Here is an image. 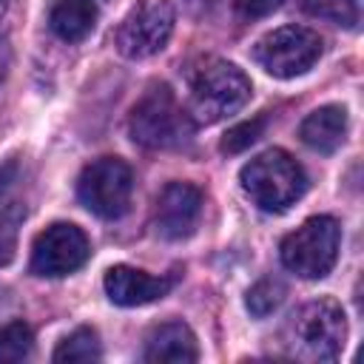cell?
I'll use <instances>...</instances> for the list:
<instances>
[{
	"mask_svg": "<svg viewBox=\"0 0 364 364\" xmlns=\"http://www.w3.org/2000/svg\"><path fill=\"white\" fill-rule=\"evenodd\" d=\"M173 6L168 0H142L117 28V48L128 60H142L165 48L173 31Z\"/></svg>",
	"mask_w": 364,
	"mask_h": 364,
	"instance_id": "obj_8",
	"label": "cell"
},
{
	"mask_svg": "<svg viewBox=\"0 0 364 364\" xmlns=\"http://www.w3.org/2000/svg\"><path fill=\"white\" fill-rule=\"evenodd\" d=\"M341 228L333 216H310L282 239V264L301 279H321L338 259Z\"/></svg>",
	"mask_w": 364,
	"mask_h": 364,
	"instance_id": "obj_5",
	"label": "cell"
},
{
	"mask_svg": "<svg viewBox=\"0 0 364 364\" xmlns=\"http://www.w3.org/2000/svg\"><path fill=\"white\" fill-rule=\"evenodd\" d=\"M282 3H284V0H233V6H236V11H239V17H245V20L267 17V14H273Z\"/></svg>",
	"mask_w": 364,
	"mask_h": 364,
	"instance_id": "obj_20",
	"label": "cell"
},
{
	"mask_svg": "<svg viewBox=\"0 0 364 364\" xmlns=\"http://www.w3.org/2000/svg\"><path fill=\"white\" fill-rule=\"evenodd\" d=\"M284 284L279 282V279H262V282H256L250 290H247V296H245V304H247V310L256 316V318H264V316H270L273 310H279V304L284 301Z\"/></svg>",
	"mask_w": 364,
	"mask_h": 364,
	"instance_id": "obj_18",
	"label": "cell"
},
{
	"mask_svg": "<svg viewBox=\"0 0 364 364\" xmlns=\"http://www.w3.org/2000/svg\"><path fill=\"white\" fill-rule=\"evenodd\" d=\"M264 117H253V119H245V122H239V125H233L225 136H222V154H242L245 148H250L259 136H262V131H264Z\"/></svg>",
	"mask_w": 364,
	"mask_h": 364,
	"instance_id": "obj_19",
	"label": "cell"
},
{
	"mask_svg": "<svg viewBox=\"0 0 364 364\" xmlns=\"http://www.w3.org/2000/svg\"><path fill=\"white\" fill-rule=\"evenodd\" d=\"M171 287H173V276H151L128 264H114L105 273V293L119 307H139L156 301L168 296Z\"/></svg>",
	"mask_w": 364,
	"mask_h": 364,
	"instance_id": "obj_11",
	"label": "cell"
},
{
	"mask_svg": "<svg viewBox=\"0 0 364 364\" xmlns=\"http://www.w3.org/2000/svg\"><path fill=\"white\" fill-rule=\"evenodd\" d=\"M199 216L202 191L191 182H168L154 205V230L168 242H179L196 230Z\"/></svg>",
	"mask_w": 364,
	"mask_h": 364,
	"instance_id": "obj_10",
	"label": "cell"
},
{
	"mask_svg": "<svg viewBox=\"0 0 364 364\" xmlns=\"http://www.w3.org/2000/svg\"><path fill=\"white\" fill-rule=\"evenodd\" d=\"M9 9H11V0H0V28H3L6 17H9Z\"/></svg>",
	"mask_w": 364,
	"mask_h": 364,
	"instance_id": "obj_23",
	"label": "cell"
},
{
	"mask_svg": "<svg viewBox=\"0 0 364 364\" xmlns=\"http://www.w3.org/2000/svg\"><path fill=\"white\" fill-rule=\"evenodd\" d=\"M88 239L71 222H54L37 233L31 245V273L34 276H68L88 262Z\"/></svg>",
	"mask_w": 364,
	"mask_h": 364,
	"instance_id": "obj_9",
	"label": "cell"
},
{
	"mask_svg": "<svg viewBox=\"0 0 364 364\" xmlns=\"http://www.w3.org/2000/svg\"><path fill=\"white\" fill-rule=\"evenodd\" d=\"M17 250V230L14 222L0 210V264H9Z\"/></svg>",
	"mask_w": 364,
	"mask_h": 364,
	"instance_id": "obj_21",
	"label": "cell"
},
{
	"mask_svg": "<svg viewBox=\"0 0 364 364\" xmlns=\"http://www.w3.org/2000/svg\"><path fill=\"white\" fill-rule=\"evenodd\" d=\"M142 358L151 364H188L199 358L196 336L185 321H165L145 338Z\"/></svg>",
	"mask_w": 364,
	"mask_h": 364,
	"instance_id": "obj_12",
	"label": "cell"
},
{
	"mask_svg": "<svg viewBox=\"0 0 364 364\" xmlns=\"http://www.w3.org/2000/svg\"><path fill=\"white\" fill-rule=\"evenodd\" d=\"M57 364H74V361H100L102 358V344L97 330L91 327H80L71 336H65L60 341V347L51 355Z\"/></svg>",
	"mask_w": 364,
	"mask_h": 364,
	"instance_id": "obj_15",
	"label": "cell"
},
{
	"mask_svg": "<svg viewBox=\"0 0 364 364\" xmlns=\"http://www.w3.org/2000/svg\"><path fill=\"white\" fill-rule=\"evenodd\" d=\"M290 353L301 361H336L344 350L347 318L336 299H313L296 310L287 327Z\"/></svg>",
	"mask_w": 364,
	"mask_h": 364,
	"instance_id": "obj_4",
	"label": "cell"
},
{
	"mask_svg": "<svg viewBox=\"0 0 364 364\" xmlns=\"http://www.w3.org/2000/svg\"><path fill=\"white\" fill-rule=\"evenodd\" d=\"M6 71H9V51H6V46L0 43V82L6 80Z\"/></svg>",
	"mask_w": 364,
	"mask_h": 364,
	"instance_id": "obj_22",
	"label": "cell"
},
{
	"mask_svg": "<svg viewBox=\"0 0 364 364\" xmlns=\"http://www.w3.org/2000/svg\"><path fill=\"white\" fill-rule=\"evenodd\" d=\"M299 9L310 17L330 20L336 26L353 28L358 23V3L355 0H296Z\"/></svg>",
	"mask_w": 364,
	"mask_h": 364,
	"instance_id": "obj_17",
	"label": "cell"
},
{
	"mask_svg": "<svg viewBox=\"0 0 364 364\" xmlns=\"http://www.w3.org/2000/svg\"><path fill=\"white\" fill-rule=\"evenodd\" d=\"M128 131L136 145L148 151H168L185 145L193 136V119L188 108L179 105L173 91L165 82H159L151 85L131 108Z\"/></svg>",
	"mask_w": 364,
	"mask_h": 364,
	"instance_id": "obj_2",
	"label": "cell"
},
{
	"mask_svg": "<svg viewBox=\"0 0 364 364\" xmlns=\"http://www.w3.org/2000/svg\"><path fill=\"white\" fill-rule=\"evenodd\" d=\"M250 91V80L239 65L210 57L191 71L188 114L193 125H213L245 108Z\"/></svg>",
	"mask_w": 364,
	"mask_h": 364,
	"instance_id": "obj_1",
	"label": "cell"
},
{
	"mask_svg": "<svg viewBox=\"0 0 364 364\" xmlns=\"http://www.w3.org/2000/svg\"><path fill=\"white\" fill-rule=\"evenodd\" d=\"M77 196L80 202L100 219H119L131 208L134 196V173L131 168L117 156L94 159L82 168L77 179Z\"/></svg>",
	"mask_w": 364,
	"mask_h": 364,
	"instance_id": "obj_6",
	"label": "cell"
},
{
	"mask_svg": "<svg viewBox=\"0 0 364 364\" xmlns=\"http://www.w3.org/2000/svg\"><path fill=\"white\" fill-rule=\"evenodd\" d=\"M34 350V333L26 321H9L0 330V364L26 361Z\"/></svg>",
	"mask_w": 364,
	"mask_h": 364,
	"instance_id": "obj_16",
	"label": "cell"
},
{
	"mask_svg": "<svg viewBox=\"0 0 364 364\" xmlns=\"http://www.w3.org/2000/svg\"><path fill=\"white\" fill-rule=\"evenodd\" d=\"M299 136L307 148L318 154H333L347 136V111L344 105H321L304 117Z\"/></svg>",
	"mask_w": 364,
	"mask_h": 364,
	"instance_id": "obj_13",
	"label": "cell"
},
{
	"mask_svg": "<svg viewBox=\"0 0 364 364\" xmlns=\"http://www.w3.org/2000/svg\"><path fill=\"white\" fill-rule=\"evenodd\" d=\"M188 3H191V6H202V9L208 11V9H210L213 3H219V0H188Z\"/></svg>",
	"mask_w": 364,
	"mask_h": 364,
	"instance_id": "obj_24",
	"label": "cell"
},
{
	"mask_svg": "<svg viewBox=\"0 0 364 364\" xmlns=\"http://www.w3.org/2000/svg\"><path fill=\"white\" fill-rule=\"evenodd\" d=\"M48 23L51 31L65 43L85 40L97 26V6L91 0H63L51 9Z\"/></svg>",
	"mask_w": 364,
	"mask_h": 364,
	"instance_id": "obj_14",
	"label": "cell"
},
{
	"mask_svg": "<svg viewBox=\"0 0 364 364\" xmlns=\"http://www.w3.org/2000/svg\"><path fill=\"white\" fill-rule=\"evenodd\" d=\"M253 57L270 77L290 80L316 65L321 57V37L304 26H282L256 43Z\"/></svg>",
	"mask_w": 364,
	"mask_h": 364,
	"instance_id": "obj_7",
	"label": "cell"
},
{
	"mask_svg": "<svg viewBox=\"0 0 364 364\" xmlns=\"http://www.w3.org/2000/svg\"><path fill=\"white\" fill-rule=\"evenodd\" d=\"M239 182L242 191L250 196V202L267 213L287 210L307 191L304 168L282 148H267L259 156H253L242 168Z\"/></svg>",
	"mask_w": 364,
	"mask_h": 364,
	"instance_id": "obj_3",
	"label": "cell"
}]
</instances>
